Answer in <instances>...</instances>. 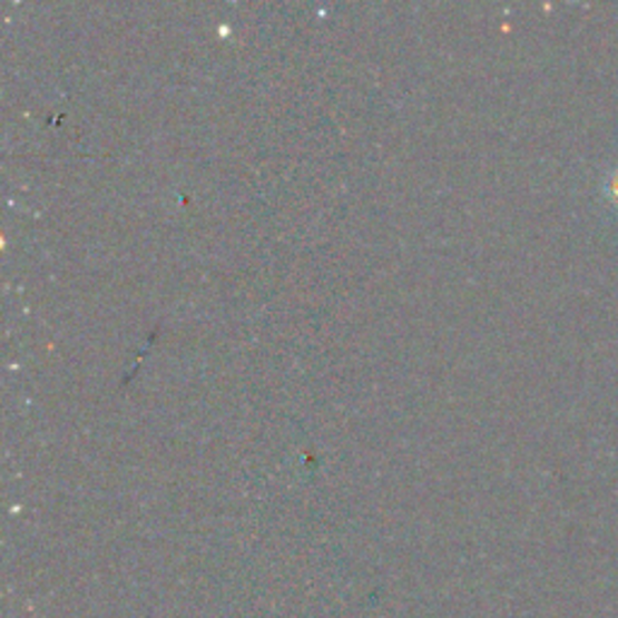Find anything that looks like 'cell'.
Segmentation results:
<instances>
[{
    "label": "cell",
    "instance_id": "1",
    "mask_svg": "<svg viewBox=\"0 0 618 618\" xmlns=\"http://www.w3.org/2000/svg\"><path fill=\"white\" fill-rule=\"evenodd\" d=\"M604 192H607L609 204H611L614 208H618V167L607 177V189H604Z\"/></svg>",
    "mask_w": 618,
    "mask_h": 618
}]
</instances>
